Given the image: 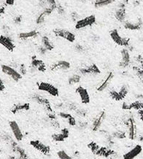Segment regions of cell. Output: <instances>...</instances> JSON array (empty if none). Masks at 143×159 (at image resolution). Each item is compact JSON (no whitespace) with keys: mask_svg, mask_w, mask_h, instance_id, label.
Returning a JSON list of instances; mask_svg holds the SVG:
<instances>
[{"mask_svg":"<svg viewBox=\"0 0 143 159\" xmlns=\"http://www.w3.org/2000/svg\"><path fill=\"white\" fill-rule=\"evenodd\" d=\"M110 36L111 39L118 45L124 47L126 48H127L131 45L130 39L129 37H123L121 36L119 31L117 29H113V30L110 31Z\"/></svg>","mask_w":143,"mask_h":159,"instance_id":"cell-1","label":"cell"},{"mask_svg":"<svg viewBox=\"0 0 143 159\" xmlns=\"http://www.w3.org/2000/svg\"><path fill=\"white\" fill-rule=\"evenodd\" d=\"M37 89L39 91L45 92L52 97H56L59 96V90L58 88L50 83L43 82V81L37 83Z\"/></svg>","mask_w":143,"mask_h":159,"instance_id":"cell-2","label":"cell"},{"mask_svg":"<svg viewBox=\"0 0 143 159\" xmlns=\"http://www.w3.org/2000/svg\"><path fill=\"white\" fill-rule=\"evenodd\" d=\"M1 70L4 74L10 77L15 82H18L22 79L23 75L18 71H17L16 69L9 65L2 64L1 66Z\"/></svg>","mask_w":143,"mask_h":159,"instance_id":"cell-3","label":"cell"},{"mask_svg":"<svg viewBox=\"0 0 143 159\" xmlns=\"http://www.w3.org/2000/svg\"><path fill=\"white\" fill-rule=\"evenodd\" d=\"M53 32L55 36L64 39L67 42H69V43H74L75 39H76V36H75L74 33L69 30H67V29L60 28L55 29L53 31Z\"/></svg>","mask_w":143,"mask_h":159,"instance_id":"cell-4","label":"cell"},{"mask_svg":"<svg viewBox=\"0 0 143 159\" xmlns=\"http://www.w3.org/2000/svg\"><path fill=\"white\" fill-rule=\"evenodd\" d=\"M96 18L94 15H91L88 16L87 17L81 18L79 20L75 23V29L77 30H81V29H83L86 28V27H90L93 26L94 24H96Z\"/></svg>","mask_w":143,"mask_h":159,"instance_id":"cell-5","label":"cell"},{"mask_svg":"<svg viewBox=\"0 0 143 159\" xmlns=\"http://www.w3.org/2000/svg\"><path fill=\"white\" fill-rule=\"evenodd\" d=\"M128 93H129V89H128L127 86L122 85L118 91L115 89L111 90L110 93H109V95H110V97L112 99L115 100V101L119 102L125 99Z\"/></svg>","mask_w":143,"mask_h":159,"instance_id":"cell-6","label":"cell"},{"mask_svg":"<svg viewBox=\"0 0 143 159\" xmlns=\"http://www.w3.org/2000/svg\"><path fill=\"white\" fill-rule=\"evenodd\" d=\"M9 125L15 139L18 142L21 141L23 138H24V134H23L22 131L18 123L16 120H11L9 122Z\"/></svg>","mask_w":143,"mask_h":159,"instance_id":"cell-7","label":"cell"},{"mask_svg":"<svg viewBox=\"0 0 143 159\" xmlns=\"http://www.w3.org/2000/svg\"><path fill=\"white\" fill-rule=\"evenodd\" d=\"M124 29L131 31H139L143 28V20L141 18H138L134 21H125L123 23Z\"/></svg>","mask_w":143,"mask_h":159,"instance_id":"cell-8","label":"cell"},{"mask_svg":"<svg viewBox=\"0 0 143 159\" xmlns=\"http://www.w3.org/2000/svg\"><path fill=\"white\" fill-rule=\"evenodd\" d=\"M115 18L120 23H124L126 21L127 17V11H126V5L123 2L120 3L118 7L115 12Z\"/></svg>","mask_w":143,"mask_h":159,"instance_id":"cell-9","label":"cell"},{"mask_svg":"<svg viewBox=\"0 0 143 159\" xmlns=\"http://www.w3.org/2000/svg\"><path fill=\"white\" fill-rule=\"evenodd\" d=\"M75 92H76L77 94H78L81 101L83 104H88L90 103L91 98H90L89 93H88L87 89L80 85L75 90Z\"/></svg>","mask_w":143,"mask_h":159,"instance_id":"cell-10","label":"cell"},{"mask_svg":"<svg viewBox=\"0 0 143 159\" xmlns=\"http://www.w3.org/2000/svg\"><path fill=\"white\" fill-rule=\"evenodd\" d=\"M30 145L35 149L38 150L39 152H42L43 154L48 155L50 153V149L49 146L46 145L45 144H44L43 142L39 141V140H32V141L30 142Z\"/></svg>","mask_w":143,"mask_h":159,"instance_id":"cell-11","label":"cell"},{"mask_svg":"<svg viewBox=\"0 0 143 159\" xmlns=\"http://www.w3.org/2000/svg\"><path fill=\"white\" fill-rule=\"evenodd\" d=\"M0 45H2L5 48L10 52L13 51L16 48L12 39L10 37L3 34H0Z\"/></svg>","mask_w":143,"mask_h":159,"instance_id":"cell-12","label":"cell"},{"mask_svg":"<svg viewBox=\"0 0 143 159\" xmlns=\"http://www.w3.org/2000/svg\"><path fill=\"white\" fill-rule=\"evenodd\" d=\"M121 60L120 61L119 66L120 67L125 69L128 67L130 64V61H131V56H130L129 51L126 48H124L121 50Z\"/></svg>","mask_w":143,"mask_h":159,"instance_id":"cell-13","label":"cell"},{"mask_svg":"<svg viewBox=\"0 0 143 159\" xmlns=\"http://www.w3.org/2000/svg\"><path fill=\"white\" fill-rule=\"evenodd\" d=\"M71 67L70 63L67 61L61 60L58 61L54 63L50 66V70L51 71H67Z\"/></svg>","mask_w":143,"mask_h":159,"instance_id":"cell-14","label":"cell"},{"mask_svg":"<svg viewBox=\"0 0 143 159\" xmlns=\"http://www.w3.org/2000/svg\"><path fill=\"white\" fill-rule=\"evenodd\" d=\"M80 72H81V74L83 75H96L100 74L101 71L96 64H92L91 65L85 66V67L80 69Z\"/></svg>","mask_w":143,"mask_h":159,"instance_id":"cell-15","label":"cell"},{"mask_svg":"<svg viewBox=\"0 0 143 159\" xmlns=\"http://www.w3.org/2000/svg\"><path fill=\"white\" fill-rule=\"evenodd\" d=\"M122 109L125 110H143V102L140 101V100H136V101H134L130 104L123 102V104H122Z\"/></svg>","mask_w":143,"mask_h":159,"instance_id":"cell-16","label":"cell"},{"mask_svg":"<svg viewBox=\"0 0 143 159\" xmlns=\"http://www.w3.org/2000/svg\"><path fill=\"white\" fill-rule=\"evenodd\" d=\"M31 66L35 70L39 71V72H45L47 70V67H46L45 64L43 61L38 58H36V56H33L31 58Z\"/></svg>","mask_w":143,"mask_h":159,"instance_id":"cell-17","label":"cell"},{"mask_svg":"<svg viewBox=\"0 0 143 159\" xmlns=\"http://www.w3.org/2000/svg\"><path fill=\"white\" fill-rule=\"evenodd\" d=\"M142 151V146L140 145H136L131 150L127 152V153L123 156V159H134L137 157Z\"/></svg>","mask_w":143,"mask_h":159,"instance_id":"cell-18","label":"cell"},{"mask_svg":"<svg viewBox=\"0 0 143 159\" xmlns=\"http://www.w3.org/2000/svg\"><path fill=\"white\" fill-rule=\"evenodd\" d=\"M113 77H114V74H113V72H110L107 74V75L105 77L104 80L102 81V83L99 85V87L97 88V91L99 92H102L104 91V90H106L107 88H108L109 85L110 84V83L112 82Z\"/></svg>","mask_w":143,"mask_h":159,"instance_id":"cell-19","label":"cell"},{"mask_svg":"<svg viewBox=\"0 0 143 159\" xmlns=\"http://www.w3.org/2000/svg\"><path fill=\"white\" fill-rule=\"evenodd\" d=\"M69 135V131L68 129H63L60 131V132L54 134L52 135L53 140L56 142H64L67 138H68Z\"/></svg>","mask_w":143,"mask_h":159,"instance_id":"cell-20","label":"cell"},{"mask_svg":"<svg viewBox=\"0 0 143 159\" xmlns=\"http://www.w3.org/2000/svg\"><path fill=\"white\" fill-rule=\"evenodd\" d=\"M32 99L36 102H37V103L43 105L48 111H52L50 102L47 99H45V98L41 97L40 95H38V94H35V95L33 96Z\"/></svg>","mask_w":143,"mask_h":159,"instance_id":"cell-21","label":"cell"},{"mask_svg":"<svg viewBox=\"0 0 143 159\" xmlns=\"http://www.w3.org/2000/svg\"><path fill=\"white\" fill-rule=\"evenodd\" d=\"M39 34V31L37 30H31L26 32H21L18 34V38L22 40H26V39L31 38H35Z\"/></svg>","mask_w":143,"mask_h":159,"instance_id":"cell-22","label":"cell"},{"mask_svg":"<svg viewBox=\"0 0 143 159\" xmlns=\"http://www.w3.org/2000/svg\"><path fill=\"white\" fill-rule=\"evenodd\" d=\"M30 109V104L29 103L17 104L12 107L11 109V112L13 114H16L18 112H23V111H28Z\"/></svg>","mask_w":143,"mask_h":159,"instance_id":"cell-23","label":"cell"},{"mask_svg":"<svg viewBox=\"0 0 143 159\" xmlns=\"http://www.w3.org/2000/svg\"><path fill=\"white\" fill-rule=\"evenodd\" d=\"M41 43L42 45H43L48 51H51L54 49V44L53 43V42L50 40L49 37L48 36H43L41 39Z\"/></svg>","mask_w":143,"mask_h":159,"instance_id":"cell-24","label":"cell"},{"mask_svg":"<svg viewBox=\"0 0 143 159\" xmlns=\"http://www.w3.org/2000/svg\"><path fill=\"white\" fill-rule=\"evenodd\" d=\"M105 118V112H102L99 114L97 118H95V120H94V123L93 124V130L94 131H97V129L99 128V126L102 125V121L104 120Z\"/></svg>","mask_w":143,"mask_h":159,"instance_id":"cell-25","label":"cell"},{"mask_svg":"<svg viewBox=\"0 0 143 159\" xmlns=\"http://www.w3.org/2000/svg\"><path fill=\"white\" fill-rule=\"evenodd\" d=\"M59 116L61 118L65 119L70 125H75V124H76V120L71 114L66 113V112H60Z\"/></svg>","mask_w":143,"mask_h":159,"instance_id":"cell-26","label":"cell"},{"mask_svg":"<svg viewBox=\"0 0 143 159\" xmlns=\"http://www.w3.org/2000/svg\"><path fill=\"white\" fill-rule=\"evenodd\" d=\"M115 2V0H96L95 2H94V7L96 8L104 7L112 5Z\"/></svg>","mask_w":143,"mask_h":159,"instance_id":"cell-27","label":"cell"},{"mask_svg":"<svg viewBox=\"0 0 143 159\" xmlns=\"http://www.w3.org/2000/svg\"><path fill=\"white\" fill-rule=\"evenodd\" d=\"M135 125H134V120L132 118H130L129 120V139H134L135 138L136 130Z\"/></svg>","mask_w":143,"mask_h":159,"instance_id":"cell-28","label":"cell"},{"mask_svg":"<svg viewBox=\"0 0 143 159\" xmlns=\"http://www.w3.org/2000/svg\"><path fill=\"white\" fill-rule=\"evenodd\" d=\"M81 80V76L80 75L77 74H75L72 75V76L69 77L68 79V83L69 85H75L77 83H80Z\"/></svg>","mask_w":143,"mask_h":159,"instance_id":"cell-29","label":"cell"},{"mask_svg":"<svg viewBox=\"0 0 143 159\" xmlns=\"http://www.w3.org/2000/svg\"><path fill=\"white\" fill-rule=\"evenodd\" d=\"M113 152V151H111V150L107 149L106 148H100L96 154L99 155V156L107 157V156H110V155L112 154Z\"/></svg>","mask_w":143,"mask_h":159,"instance_id":"cell-30","label":"cell"},{"mask_svg":"<svg viewBox=\"0 0 143 159\" xmlns=\"http://www.w3.org/2000/svg\"><path fill=\"white\" fill-rule=\"evenodd\" d=\"M45 14L43 12H41L38 16H37V18H36V24L37 25H42L45 23Z\"/></svg>","mask_w":143,"mask_h":159,"instance_id":"cell-31","label":"cell"},{"mask_svg":"<svg viewBox=\"0 0 143 159\" xmlns=\"http://www.w3.org/2000/svg\"><path fill=\"white\" fill-rule=\"evenodd\" d=\"M57 156L59 159H74L72 157L67 154L64 150H59L57 152Z\"/></svg>","mask_w":143,"mask_h":159,"instance_id":"cell-32","label":"cell"},{"mask_svg":"<svg viewBox=\"0 0 143 159\" xmlns=\"http://www.w3.org/2000/svg\"><path fill=\"white\" fill-rule=\"evenodd\" d=\"M134 70L135 71V73L143 83V70L142 68L137 67V66H134Z\"/></svg>","mask_w":143,"mask_h":159,"instance_id":"cell-33","label":"cell"},{"mask_svg":"<svg viewBox=\"0 0 143 159\" xmlns=\"http://www.w3.org/2000/svg\"><path fill=\"white\" fill-rule=\"evenodd\" d=\"M71 19H72V20L73 22H75V23H76L77 20H79L80 19H81V17H80V16H79V14L77 13V12H72L71 13Z\"/></svg>","mask_w":143,"mask_h":159,"instance_id":"cell-34","label":"cell"},{"mask_svg":"<svg viewBox=\"0 0 143 159\" xmlns=\"http://www.w3.org/2000/svg\"><path fill=\"white\" fill-rule=\"evenodd\" d=\"M56 10H57L58 14L60 16H64L65 13H66V11H65L64 7L61 5H57V7H56Z\"/></svg>","mask_w":143,"mask_h":159,"instance_id":"cell-35","label":"cell"},{"mask_svg":"<svg viewBox=\"0 0 143 159\" xmlns=\"http://www.w3.org/2000/svg\"><path fill=\"white\" fill-rule=\"evenodd\" d=\"M88 147H89V148L91 150V151L93 152L94 153H96L99 149L100 148L96 143H94V142H92V143L90 144V145H88Z\"/></svg>","mask_w":143,"mask_h":159,"instance_id":"cell-36","label":"cell"},{"mask_svg":"<svg viewBox=\"0 0 143 159\" xmlns=\"http://www.w3.org/2000/svg\"><path fill=\"white\" fill-rule=\"evenodd\" d=\"M48 51V50L46 49L43 45H39L38 47V52L40 55H43V56L45 55V54L47 53Z\"/></svg>","mask_w":143,"mask_h":159,"instance_id":"cell-37","label":"cell"},{"mask_svg":"<svg viewBox=\"0 0 143 159\" xmlns=\"http://www.w3.org/2000/svg\"><path fill=\"white\" fill-rule=\"evenodd\" d=\"M22 20H23V18L21 16H17L14 18L13 22H14V24H21Z\"/></svg>","mask_w":143,"mask_h":159,"instance_id":"cell-38","label":"cell"},{"mask_svg":"<svg viewBox=\"0 0 143 159\" xmlns=\"http://www.w3.org/2000/svg\"><path fill=\"white\" fill-rule=\"evenodd\" d=\"M19 72L22 75L26 74V69L24 64H21V66H19Z\"/></svg>","mask_w":143,"mask_h":159,"instance_id":"cell-39","label":"cell"},{"mask_svg":"<svg viewBox=\"0 0 143 159\" xmlns=\"http://www.w3.org/2000/svg\"><path fill=\"white\" fill-rule=\"evenodd\" d=\"M75 51L77 52H79V53L84 51V47L83 45H80V44H77V45H75Z\"/></svg>","mask_w":143,"mask_h":159,"instance_id":"cell-40","label":"cell"},{"mask_svg":"<svg viewBox=\"0 0 143 159\" xmlns=\"http://www.w3.org/2000/svg\"><path fill=\"white\" fill-rule=\"evenodd\" d=\"M5 89V85L4 84L2 80L0 78V91H3Z\"/></svg>","mask_w":143,"mask_h":159,"instance_id":"cell-41","label":"cell"},{"mask_svg":"<svg viewBox=\"0 0 143 159\" xmlns=\"http://www.w3.org/2000/svg\"><path fill=\"white\" fill-rule=\"evenodd\" d=\"M5 3L7 5L12 6L15 4V0H5Z\"/></svg>","mask_w":143,"mask_h":159,"instance_id":"cell-42","label":"cell"},{"mask_svg":"<svg viewBox=\"0 0 143 159\" xmlns=\"http://www.w3.org/2000/svg\"><path fill=\"white\" fill-rule=\"evenodd\" d=\"M138 115H139V116H140L141 120L143 122V110H138Z\"/></svg>","mask_w":143,"mask_h":159,"instance_id":"cell-43","label":"cell"},{"mask_svg":"<svg viewBox=\"0 0 143 159\" xmlns=\"http://www.w3.org/2000/svg\"><path fill=\"white\" fill-rule=\"evenodd\" d=\"M91 39L93 41H97L99 39V37L96 34H93V36H92V37H91Z\"/></svg>","mask_w":143,"mask_h":159,"instance_id":"cell-44","label":"cell"},{"mask_svg":"<svg viewBox=\"0 0 143 159\" xmlns=\"http://www.w3.org/2000/svg\"><path fill=\"white\" fill-rule=\"evenodd\" d=\"M5 12V8L4 7H0V17Z\"/></svg>","mask_w":143,"mask_h":159,"instance_id":"cell-45","label":"cell"},{"mask_svg":"<svg viewBox=\"0 0 143 159\" xmlns=\"http://www.w3.org/2000/svg\"><path fill=\"white\" fill-rule=\"evenodd\" d=\"M140 1H137V0L134 2V7H136V6H139V5H140Z\"/></svg>","mask_w":143,"mask_h":159,"instance_id":"cell-46","label":"cell"},{"mask_svg":"<svg viewBox=\"0 0 143 159\" xmlns=\"http://www.w3.org/2000/svg\"><path fill=\"white\" fill-rule=\"evenodd\" d=\"M129 0H122V2L125 4V5H127V4L129 3Z\"/></svg>","mask_w":143,"mask_h":159,"instance_id":"cell-47","label":"cell"},{"mask_svg":"<svg viewBox=\"0 0 143 159\" xmlns=\"http://www.w3.org/2000/svg\"><path fill=\"white\" fill-rule=\"evenodd\" d=\"M140 65H141V68H142L143 70V60L140 62Z\"/></svg>","mask_w":143,"mask_h":159,"instance_id":"cell-48","label":"cell"}]
</instances>
